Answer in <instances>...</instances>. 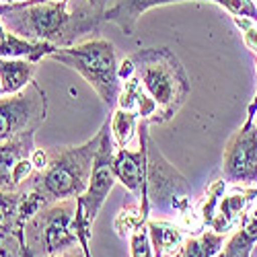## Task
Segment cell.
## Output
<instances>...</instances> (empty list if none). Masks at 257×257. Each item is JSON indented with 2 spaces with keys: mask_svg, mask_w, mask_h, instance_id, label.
Returning <instances> with one entry per match:
<instances>
[{
  "mask_svg": "<svg viewBox=\"0 0 257 257\" xmlns=\"http://www.w3.org/2000/svg\"><path fill=\"white\" fill-rule=\"evenodd\" d=\"M78 198L39 208L25 224V247L33 257H54L78 247L72 220Z\"/></svg>",
  "mask_w": 257,
  "mask_h": 257,
  "instance_id": "8992f818",
  "label": "cell"
},
{
  "mask_svg": "<svg viewBox=\"0 0 257 257\" xmlns=\"http://www.w3.org/2000/svg\"><path fill=\"white\" fill-rule=\"evenodd\" d=\"M138 123L140 119L136 113L115 107L113 115L109 117V127H111V136L117 148H127L132 144L134 136L138 134Z\"/></svg>",
  "mask_w": 257,
  "mask_h": 257,
  "instance_id": "d6986e66",
  "label": "cell"
},
{
  "mask_svg": "<svg viewBox=\"0 0 257 257\" xmlns=\"http://www.w3.org/2000/svg\"><path fill=\"white\" fill-rule=\"evenodd\" d=\"M99 142L101 134L97 132L80 146L46 148L48 159L44 169L33 171L23 189L41 208L62 200L80 198L87 191Z\"/></svg>",
  "mask_w": 257,
  "mask_h": 257,
  "instance_id": "7a4b0ae2",
  "label": "cell"
},
{
  "mask_svg": "<svg viewBox=\"0 0 257 257\" xmlns=\"http://www.w3.org/2000/svg\"><path fill=\"white\" fill-rule=\"evenodd\" d=\"M253 121H255V125H257V113H255V117H253Z\"/></svg>",
  "mask_w": 257,
  "mask_h": 257,
  "instance_id": "4316f807",
  "label": "cell"
},
{
  "mask_svg": "<svg viewBox=\"0 0 257 257\" xmlns=\"http://www.w3.org/2000/svg\"><path fill=\"white\" fill-rule=\"evenodd\" d=\"M33 153L35 132L0 142V191H19L25 187L35 171Z\"/></svg>",
  "mask_w": 257,
  "mask_h": 257,
  "instance_id": "8fae6325",
  "label": "cell"
},
{
  "mask_svg": "<svg viewBox=\"0 0 257 257\" xmlns=\"http://www.w3.org/2000/svg\"><path fill=\"white\" fill-rule=\"evenodd\" d=\"M48 115V97L37 82L0 97V142L27 132H37Z\"/></svg>",
  "mask_w": 257,
  "mask_h": 257,
  "instance_id": "52a82bcc",
  "label": "cell"
},
{
  "mask_svg": "<svg viewBox=\"0 0 257 257\" xmlns=\"http://www.w3.org/2000/svg\"><path fill=\"white\" fill-rule=\"evenodd\" d=\"M251 257H257V245H255V249H253V253H251Z\"/></svg>",
  "mask_w": 257,
  "mask_h": 257,
  "instance_id": "d4e9b609",
  "label": "cell"
},
{
  "mask_svg": "<svg viewBox=\"0 0 257 257\" xmlns=\"http://www.w3.org/2000/svg\"><path fill=\"white\" fill-rule=\"evenodd\" d=\"M19 3H29V0H5V3H0V5H19Z\"/></svg>",
  "mask_w": 257,
  "mask_h": 257,
  "instance_id": "cb8c5ba5",
  "label": "cell"
},
{
  "mask_svg": "<svg viewBox=\"0 0 257 257\" xmlns=\"http://www.w3.org/2000/svg\"><path fill=\"white\" fill-rule=\"evenodd\" d=\"M5 95V91H3V82H0V97H3Z\"/></svg>",
  "mask_w": 257,
  "mask_h": 257,
  "instance_id": "484cf974",
  "label": "cell"
},
{
  "mask_svg": "<svg viewBox=\"0 0 257 257\" xmlns=\"http://www.w3.org/2000/svg\"><path fill=\"white\" fill-rule=\"evenodd\" d=\"M101 142H99V148H97V155H95V161H93V171H91V177H89V185H87V191L78 198L82 208H84V214L91 222H95L97 214L101 212L105 200L109 198L111 189L117 181L115 177V171H113V157H115V151L117 146L113 142V136H111V127H109V117H107L101 125Z\"/></svg>",
  "mask_w": 257,
  "mask_h": 257,
  "instance_id": "9c48e42d",
  "label": "cell"
},
{
  "mask_svg": "<svg viewBox=\"0 0 257 257\" xmlns=\"http://www.w3.org/2000/svg\"><path fill=\"white\" fill-rule=\"evenodd\" d=\"M222 179L228 185H257V125L253 119L234 132L222 155Z\"/></svg>",
  "mask_w": 257,
  "mask_h": 257,
  "instance_id": "30bf717a",
  "label": "cell"
},
{
  "mask_svg": "<svg viewBox=\"0 0 257 257\" xmlns=\"http://www.w3.org/2000/svg\"><path fill=\"white\" fill-rule=\"evenodd\" d=\"M148 123L146 119H140L138 123V140L140 146L136 151L130 148H117L113 157V171L117 181L130 191L138 200L146 196V167H148Z\"/></svg>",
  "mask_w": 257,
  "mask_h": 257,
  "instance_id": "7c38bea8",
  "label": "cell"
},
{
  "mask_svg": "<svg viewBox=\"0 0 257 257\" xmlns=\"http://www.w3.org/2000/svg\"><path fill=\"white\" fill-rule=\"evenodd\" d=\"M29 3H48V0H29ZM89 3L97 9V11H107V0H89Z\"/></svg>",
  "mask_w": 257,
  "mask_h": 257,
  "instance_id": "7402d4cb",
  "label": "cell"
},
{
  "mask_svg": "<svg viewBox=\"0 0 257 257\" xmlns=\"http://www.w3.org/2000/svg\"><path fill=\"white\" fill-rule=\"evenodd\" d=\"M257 245V198L216 257H251Z\"/></svg>",
  "mask_w": 257,
  "mask_h": 257,
  "instance_id": "5bb4252c",
  "label": "cell"
},
{
  "mask_svg": "<svg viewBox=\"0 0 257 257\" xmlns=\"http://www.w3.org/2000/svg\"><path fill=\"white\" fill-rule=\"evenodd\" d=\"M0 3H5V0H0Z\"/></svg>",
  "mask_w": 257,
  "mask_h": 257,
  "instance_id": "83f0119b",
  "label": "cell"
},
{
  "mask_svg": "<svg viewBox=\"0 0 257 257\" xmlns=\"http://www.w3.org/2000/svg\"><path fill=\"white\" fill-rule=\"evenodd\" d=\"M224 239H226V234L206 228L202 234L187 237L177 257H216L226 243Z\"/></svg>",
  "mask_w": 257,
  "mask_h": 257,
  "instance_id": "e0dca14e",
  "label": "cell"
},
{
  "mask_svg": "<svg viewBox=\"0 0 257 257\" xmlns=\"http://www.w3.org/2000/svg\"><path fill=\"white\" fill-rule=\"evenodd\" d=\"M146 196L151 202V212L171 216L187 232V237L202 234L206 230L200 216V206L191 196L187 179L167 161L153 140H148Z\"/></svg>",
  "mask_w": 257,
  "mask_h": 257,
  "instance_id": "3957f363",
  "label": "cell"
},
{
  "mask_svg": "<svg viewBox=\"0 0 257 257\" xmlns=\"http://www.w3.org/2000/svg\"><path fill=\"white\" fill-rule=\"evenodd\" d=\"M226 187H228V183H226L222 177H220V179H216V181H214V183L208 187L204 200H202V202H198V206H200V216H202V220H204L206 228L210 226V222L214 220V216H216V212H218V204H220V200H222V196H224Z\"/></svg>",
  "mask_w": 257,
  "mask_h": 257,
  "instance_id": "ffe728a7",
  "label": "cell"
},
{
  "mask_svg": "<svg viewBox=\"0 0 257 257\" xmlns=\"http://www.w3.org/2000/svg\"><path fill=\"white\" fill-rule=\"evenodd\" d=\"M54 257H84V253L80 251V247H76V249H70L66 253H60V255H54Z\"/></svg>",
  "mask_w": 257,
  "mask_h": 257,
  "instance_id": "603a6c76",
  "label": "cell"
},
{
  "mask_svg": "<svg viewBox=\"0 0 257 257\" xmlns=\"http://www.w3.org/2000/svg\"><path fill=\"white\" fill-rule=\"evenodd\" d=\"M179 3H212L224 9L230 17H247L257 21V3L253 0H117V3L105 11L107 23L117 25L125 35H134L138 19L157 7H169Z\"/></svg>",
  "mask_w": 257,
  "mask_h": 257,
  "instance_id": "ba28073f",
  "label": "cell"
},
{
  "mask_svg": "<svg viewBox=\"0 0 257 257\" xmlns=\"http://www.w3.org/2000/svg\"><path fill=\"white\" fill-rule=\"evenodd\" d=\"M146 226H148V234H151L155 257H163V255L177 257L179 255V251H181V247L187 239V232L175 220L148 218Z\"/></svg>",
  "mask_w": 257,
  "mask_h": 257,
  "instance_id": "4fadbf2b",
  "label": "cell"
},
{
  "mask_svg": "<svg viewBox=\"0 0 257 257\" xmlns=\"http://www.w3.org/2000/svg\"><path fill=\"white\" fill-rule=\"evenodd\" d=\"M37 70V64L29 60H17V58H0V82H3L5 95L19 93L33 80Z\"/></svg>",
  "mask_w": 257,
  "mask_h": 257,
  "instance_id": "2e32d148",
  "label": "cell"
},
{
  "mask_svg": "<svg viewBox=\"0 0 257 257\" xmlns=\"http://www.w3.org/2000/svg\"><path fill=\"white\" fill-rule=\"evenodd\" d=\"M148 218H151V202H148V196H144L138 206H125L119 210L113 222V228L117 232V237L130 239V234L138 230L140 226H144Z\"/></svg>",
  "mask_w": 257,
  "mask_h": 257,
  "instance_id": "ac0fdd59",
  "label": "cell"
},
{
  "mask_svg": "<svg viewBox=\"0 0 257 257\" xmlns=\"http://www.w3.org/2000/svg\"><path fill=\"white\" fill-rule=\"evenodd\" d=\"M50 58L76 70L93 87L103 105H107L109 109L117 107L121 80L117 74L119 64L111 41L103 37H93L70 48H60Z\"/></svg>",
  "mask_w": 257,
  "mask_h": 257,
  "instance_id": "5b68a950",
  "label": "cell"
},
{
  "mask_svg": "<svg viewBox=\"0 0 257 257\" xmlns=\"http://www.w3.org/2000/svg\"><path fill=\"white\" fill-rule=\"evenodd\" d=\"M130 257H155L148 226H140L130 234Z\"/></svg>",
  "mask_w": 257,
  "mask_h": 257,
  "instance_id": "44dd1931",
  "label": "cell"
},
{
  "mask_svg": "<svg viewBox=\"0 0 257 257\" xmlns=\"http://www.w3.org/2000/svg\"><path fill=\"white\" fill-rule=\"evenodd\" d=\"M117 107L125 111H132L138 115V119H146L148 123H153L157 117V105L155 101L148 97L140 80L132 74L130 78L121 80V91L117 99Z\"/></svg>",
  "mask_w": 257,
  "mask_h": 257,
  "instance_id": "9a60e30c",
  "label": "cell"
},
{
  "mask_svg": "<svg viewBox=\"0 0 257 257\" xmlns=\"http://www.w3.org/2000/svg\"><path fill=\"white\" fill-rule=\"evenodd\" d=\"M0 21L7 31L54 48H70L76 41L99 31L105 13L89 0H48V3L0 5Z\"/></svg>",
  "mask_w": 257,
  "mask_h": 257,
  "instance_id": "6da1fadb",
  "label": "cell"
},
{
  "mask_svg": "<svg viewBox=\"0 0 257 257\" xmlns=\"http://www.w3.org/2000/svg\"><path fill=\"white\" fill-rule=\"evenodd\" d=\"M127 58L134 66V76L157 105L153 123L169 121L191 93V82L181 60L169 48H146Z\"/></svg>",
  "mask_w": 257,
  "mask_h": 257,
  "instance_id": "277c9868",
  "label": "cell"
}]
</instances>
